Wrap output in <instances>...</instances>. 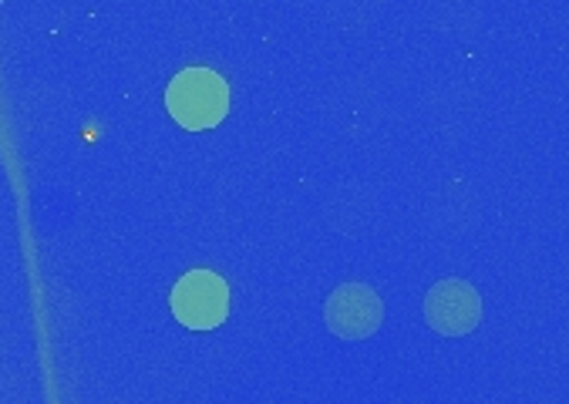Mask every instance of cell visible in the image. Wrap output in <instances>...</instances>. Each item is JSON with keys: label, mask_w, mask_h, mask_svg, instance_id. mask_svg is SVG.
Masks as SVG:
<instances>
[{"label": "cell", "mask_w": 569, "mask_h": 404, "mask_svg": "<svg viewBox=\"0 0 569 404\" xmlns=\"http://www.w3.org/2000/svg\"><path fill=\"white\" fill-rule=\"evenodd\" d=\"M166 109L189 132L212 129L230 112V84L212 68H186L166 88Z\"/></svg>", "instance_id": "obj_1"}, {"label": "cell", "mask_w": 569, "mask_h": 404, "mask_svg": "<svg viewBox=\"0 0 569 404\" xmlns=\"http://www.w3.org/2000/svg\"><path fill=\"white\" fill-rule=\"evenodd\" d=\"M172 314L189 331H212L230 314V286L212 270H189L172 286Z\"/></svg>", "instance_id": "obj_2"}, {"label": "cell", "mask_w": 569, "mask_h": 404, "mask_svg": "<svg viewBox=\"0 0 569 404\" xmlns=\"http://www.w3.org/2000/svg\"><path fill=\"white\" fill-rule=\"evenodd\" d=\"M323 321L337 337L365 341L385 321L381 296L368 283H340L323 303Z\"/></svg>", "instance_id": "obj_3"}, {"label": "cell", "mask_w": 569, "mask_h": 404, "mask_svg": "<svg viewBox=\"0 0 569 404\" xmlns=\"http://www.w3.org/2000/svg\"><path fill=\"white\" fill-rule=\"evenodd\" d=\"M482 300L462 280H441L425 300V321L441 337H466L479 327Z\"/></svg>", "instance_id": "obj_4"}]
</instances>
